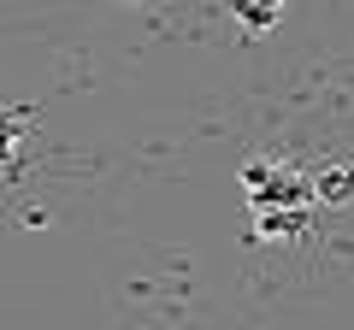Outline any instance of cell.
<instances>
[{
  "label": "cell",
  "mask_w": 354,
  "mask_h": 330,
  "mask_svg": "<svg viewBox=\"0 0 354 330\" xmlns=\"http://www.w3.org/2000/svg\"><path fill=\"white\" fill-rule=\"evenodd\" d=\"M307 218H313V213H260V230H254V236H266V242H272V236H301Z\"/></svg>",
  "instance_id": "5b68a950"
},
{
  "label": "cell",
  "mask_w": 354,
  "mask_h": 330,
  "mask_svg": "<svg viewBox=\"0 0 354 330\" xmlns=\"http://www.w3.org/2000/svg\"><path fill=\"white\" fill-rule=\"evenodd\" d=\"M313 195H319V201H330V206L354 201V165H342V171H325V177L313 183Z\"/></svg>",
  "instance_id": "277c9868"
},
{
  "label": "cell",
  "mask_w": 354,
  "mask_h": 330,
  "mask_svg": "<svg viewBox=\"0 0 354 330\" xmlns=\"http://www.w3.org/2000/svg\"><path fill=\"white\" fill-rule=\"evenodd\" d=\"M242 189H248L254 213H313V183L290 165H266V159H248L242 165Z\"/></svg>",
  "instance_id": "6da1fadb"
},
{
  "label": "cell",
  "mask_w": 354,
  "mask_h": 330,
  "mask_svg": "<svg viewBox=\"0 0 354 330\" xmlns=\"http://www.w3.org/2000/svg\"><path fill=\"white\" fill-rule=\"evenodd\" d=\"M230 18H236L248 36H260V30H278V24H283V6H278V0H272V6H242V0H236Z\"/></svg>",
  "instance_id": "3957f363"
},
{
  "label": "cell",
  "mask_w": 354,
  "mask_h": 330,
  "mask_svg": "<svg viewBox=\"0 0 354 330\" xmlns=\"http://www.w3.org/2000/svg\"><path fill=\"white\" fill-rule=\"evenodd\" d=\"M30 106H6L0 113V171H12L18 165V148H24V130H30Z\"/></svg>",
  "instance_id": "7a4b0ae2"
}]
</instances>
